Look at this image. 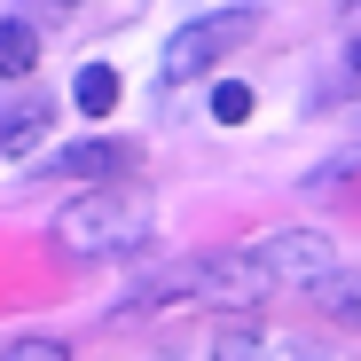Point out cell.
<instances>
[{"mask_svg":"<svg viewBox=\"0 0 361 361\" xmlns=\"http://www.w3.org/2000/svg\"><path fill=\"white\" fill-rule=\"evenodd\" d=\"M39 142H47V102L39 94H24L16 110H0V157H24Z\"/></svg>","mask_w":361,"mask_h":361,"instance_id":"8","label":"cell"},{"mask_svg":"<svg viewBox=\"0 0 361 361\" xmlns=\"http://www.w3.org/2000/svg\"><path fill=\"white\" fill-rule=\"evenodd\" d=\"M71 102H79V118H102V110H118V71H110V63H79V79H71Z\"/></svg>","mask_w":361,"mask_h":361,"instance_id":"9","label":"cell"},{"mask_svg":"<svg viewBox=\"0 0 361 361\" xmlns=\"http://www.w3.org/2000/svg\"><path fill=\"white\" fill-rule=\"evenodd\" d=\"M275 283L252 267V252H220V259H204V298L212 307H259Z\"/></svg>","mask_w":361,"mask_h":361,"instance_id":"4","label":"cell"},{"mask_svg":"<svg viewBox=\"0 0 361 361\" xmlns=\"http://www.w3.org/2000/svg\"><path fill=\"white\" fill-rule=\"evenodd\" d=\"M252 24H259V8H220V16H197V24H173L165 55H157V79H165V87L204 79L228 47H244V39H252Z\"/></svg>","mask_w":361,"mask_h":361,"instance_id":"2","label":"cell"},{"mask_svg":"<svg viewBox=\"0 0 361 361\" xmlns=\"http://www.w3.org/2000/svg\"><path fill=\"white\" fill-rule=\"evenodd\" d=\"M345 87H353V94H361V39H353V47H345Z\"/></svg>","mask_w":361,"mask_h":361,"instance_id":"14","label":"cell"},{"mask_svg":"<svg viewBox=\"0 0 361 361\" xmlns=\"http://www.w3.org/2000/svg\"><path fill=\"white\" fill-rule=\"evenodd\" d=\"M32 63H39V32H24V24H8L0 16V79H32Z\"/></svg>","mask_w":361,"mask_h":361,"instance_id":"10","label":"cell"},{"mask_svg":"<svg viewBox=\"0 0 361 361\" xmlns=\"http://www.w3.org/2000/svg\"><path fill=\"white\" fill-rule=\"evenodd\" d=\"M126 165H134L126 142H79V149H55L47 157V173H71V180H118Z\"/></svg>","mask_w":361,"mask_h":361,"instance_id":"6","label":"cell"},{"mask_svg":"<svg viewBox=\"0 0 361 361\" xmlns=\"http://www.w3.org/2000/svg\"><path fill=\"white\" fill-rule=\"evenodd\" d=\"M63 8H71V0H63Z\"/></svg>","mask_w":361,"mask_h":361,"instance_id":"15","label":"cell"},{"mask_svg":"<svg viewBox=\"0 0 361 361\" xmlns=\"http://www.w3.org/2000/svg\"><path fill=\"white\" fill-rule=\"evenodd\" d=\"M212 118H220V126H244V118H252V87L220 79V87H212Z\"/></svg>","mask_w":361,"mask_h":361,"instance_id":"12","label":"cell"},{"mask_svg":"<svg viewBox=\"0 0 361 361\" xmlns=\"http://www.w3.org/2000/svg\"><path fill=\"white\" fill-rule=\"evenodd\" d=\"M0 361H71V345H63V338H16Z\"/></svg>","mask_w":361,"mask_h":361,"instance_id":"13","label":"cell"},{"mask_svg":"<svg viewBox=\"0 0 361 361\" xmlns=\"http://www.w3.org/2000/svg\"><path fill=\"white\" fill-rule=\"evenodd\" d=\"M197 361H275V338L252 330V322H228V330H212L197 345Z\"/></svg>","mask_w":361,"mask_h":361,"instance_id":"7","label":"cell"},{"mask_svg":"<svg viewBox=\"0 0 361 361\" xmlns=\"http://www.w3.org/2000/svg\"><path fill=\"white\" fill-rule=\"evenodd\" d=\"M252 267H259L267 283L314 290V283L338 275V244H330V235H314V228H275V235H259V244H252Z\"/></svg>","mask_w":361,"mask_h":361,"instance_id":"3","label":"cell"},{"mask_svg":"<svg viewBox=\"0 0 361 361\" xmlns=\"http://www.w3.org/2000/svg\"><path fill=\"white\" fill-rule=\"evenodd\" d=\"M55 244L71 259H142L157 244V212L149 197H126V189H87L55 212Z\"/></svg>","mask_w":361,"mask_h":361,"instance_id":"1","label":"cell"},{"mask_svg":"<svg viewBox=\"0 0 361 361\" xmlns=\"http://www.w3.org/2000/svg\"><path fill=\"white\" fill-rule=\"evenodd\" d=\"M314 298H322L330 314H345V322H361V275H345V267H338L330 283H314Z\"/></svg>","mask_w":361,"mask_h":361,"instance_id":"11","label":"cell"},{"mask_svg":"<svg viewBox=\"0 0 361 361\" xmlns=\"http://www.w3.org/2000/svg\"><path fill=\"white\" fill-rule=\"evenodd\" d=\"M180 298H204V259H180L149 283H134L126 298H118V314H149V307H180Z\"/></svg>","mask_w":361,"mask_h":361,"instance_id":"5","label":"cell"}]
</instances>
